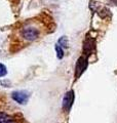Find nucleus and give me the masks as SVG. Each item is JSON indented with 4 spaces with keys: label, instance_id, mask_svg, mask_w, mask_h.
<instances>
[{
    "label": "nucleus",
    "instance_id": "nucleus-1",
    "mask_svg": "<svg viewBox=\"0 0 117 123\" xmlns=\"http://www.w3.org/2000/svg\"><path fill=\"white\" fill-rule=\"evenodd\" d=\"M42 31H43V26L41 23H39L38 21H30L25 23L19 29L18 37L22 43L27 44L40 37Z\"/></svg>",
    "mask_w": 117,
    "mask_h": 123
},
{
    "label": "nucleus",
    "instance_id": "nucleus-4",
    "mask_svg": "<svg viewBox=\"0 0 117 123\" xmlns=\"http://www.w3.org/2000/svg\"><path fill=\"white\" fill-rule=\"evenodd\" d=\"M9 117L7 116L5 113H0V123H4L6 122L7 120H9Z\"/></svg>",
    "mask_w": 117,
    "mask_h": 123
},
{
    "label": "nucleus",
    "instance_id": "nucleus-3",
    "mask_svg": "<svg viewBox=\"0 0 117 123\" xmlns=\"http://www.w3.org/2000/svg\"><path fill=\"white\" fill-rule=\"evenodd\" d=\"M73 92H68L67 94H66V97L64 98V101H63V107L66 111H69L70 108L72 106V103H73Z\"/></svg>",
    "mask_w": 117,
    "mask_h": 123
},
{
    "label": "nucleus",
    "instance_id": "nucleus-7",
    "mask_svg": "<svg viewBox=\"0 0 117 123\" xmlns=\"http://www.w3.org/2000/svg\"><path fill=\"white\" fill-rule=\"evenodd\" d=\"M4 123H15V122L11 121V119H9V120H7V121H6V122H4Z\"/></svg>",
    "mask_w": 117,
    "mask_h": 123
},
{
    "label": "nucleus",
    "instance_id": "nucleus-2",
    "mask_svg": "<svg viewBox=\"0 0 117 123\" xmlns=\"http://www.w3.org/2000/svg\"><path fill=\"white\" fill-rule=\"evenodd\" d=\"M13 98L19 104H25L28 101V94L24 91H15L13 93Z\"/></svg>",
    "mask_w": 117,
    "mask_h": 123
},
{
    "label": "nucleus",
    "instance_id": "nucleus-6",
    "mask_svg": "<svg viewBox=\"0 0 117 123\" xmlns=\"http://www.w3.org/2000/svg\"><path fill=\"white\" fill-rule=\"evenodd\" d=\"M56 49L58 50V57H60V59H61V57L63 56V50H62V49L60 48V46H58V45H57V46H56Z\"/></svg>",
    "mask_w": 117,
    "mask_h": 123
},
{
    "label": "nucleus",
    "instance_id": "nucleus-5",
    "mask_svg": "<svg viewBox=\"0 0 117 123\" xmlns=\"http://www.w3.org/2000/svg\"><path fill=\"white\" fill-rule=\"evenodd\" d=\"M5 74H6V68L2 64H0V77L4 76Z\"/></svg>",
    "mask_w": 117,
    "mask_h": 123
}]
</instances>
